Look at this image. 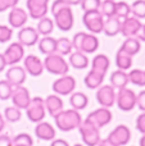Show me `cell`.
Masks as SVG:
<instances>
[{"mask_svg": "<svg viewBox=\"0 0 145 146\" xmlns=\"http://www.w3.org/2000/svg\"><path fill=\"white\" fill-rule=\"evenodd\" d=\"M67 1L66 0H54L53 1V4H51V7H50V12H51V14H55L57 12H59V10L62 9V8H64V7H67Z\"/></svg>", "mask_w": 145, "mask_h": 146, "instance_id": "44", "label": "cell"}, {"mask_svg": "<svg viewBox=\"0 0 145 146\" xmlns=\"http://www.w3.org/2000/svg\"><path fill=\"white\" fill-rule=\"evenodd\" d=\"M18 42L23 46H33L39 42L40 35L33 27H22L18 31Z\"/></svg>", "mask_w": 145, "mask_h": 146, "instance_id": "18", "label": "cell"}, {"mask_svg": "<svg viewBox=\"0 0 145 146\" xmlns=\"http://www.w3.org/2000/svg\"><path fill=\"white\" fill-rule=\"evenodd\" d=\"M102 0H81V5L84 12H91V10H99Z\"/></svg>", "mask_w": 145, "mask_h": 146, "instance_id": "41", "label": "cell"}, {"mask_svg": "<svg viewBox=\"0 0 145 146\" xmlns=\"http://www.w3.org/2000/svg\"><path fill=\"white\" fill-rule=\"evenodd\" d=\"M53 91L59 96H67L71 95L72 92L76 88V80H74L72 76L64 74L61 76L58 80H55L51 85Z\"/></svg>", "mask_w": 145, "mask_h": 146, "instance_id": "9", "label": "cell"}, {"mask_svg": "<svg viewBox=\"0 0 145 146\" xmlns=\"http://www.w3.org/2000/svg\"><path fill=\"white\" fill-rule=\"evenodd\" d=\"M139 144H140V146H145V135H143V136H141L140 142H139Z\"/></svg>", "mask_w": 145, "mask_h": 146, "instance_id": "54", "label": "cell"}, {"mask_svg": "<svg viewBox=\"0 0 145 146\" xmlns=\"http://www.w3.org/2000/svg\"><path fill=\"white\" fill-rule=\"evenodd\" d=\"M73 50L72 46V41L67 37H61L57 40V54L64 56V55H69Z\"/></svg>", "mask_w": 145, "mask_h": 146, "instance_id": "33", "label": "cell"}, {"mask_svg": "<svg viewBox=\"0 0 145 146\" xmlns=\"http://www.w3.org/2000/svg\"><path fill=\"white\" fill-rule=\"evenodd\" d=\"M5 67H7V60H5V58H4V54L0 53V73L4 71Z\"/></svg>", "mask_w": 145, "mask_h": 146, "instance_id": "49", "label": "cell"}, {"mask_svg": "<svg viewBox=\"0 0 145 146\" xmlns=\"http://www.w3.org/2000/svg\"><path fill=\"white\" fill-rule=\"evenodd\" d=\"M27 19H28V13L25 9L18 7L12 8L9 14H8V22H9L12 28H22L27 23Z\"/></svg>", "mask_w": 145, "mask_h": 146, "instance_id": "19", "label": "cell"}, {"mask_svg": "<svg viewBox=\"0 0 145 146\" xmlns=\"http://www.w3.org/2000/svg\"><path fill=\"white\" fill-rule=\"evenodd\" d=\"M14 146H21V145H14Z\"/></svg>", "mask_w": 145, "mask_h": 146, "instance_id": "56", "label": "cell"}, {"mask_svg": "<svg viewBox=\"0 0 145 146\" xmlns=\"http://www.w3.org/2000/svg\"><path fill=\"white\" fill-rule=\"evenodd\" d=\"M78 131L82 141L86 146H98L102 140L100 139V129L90 122H87L86 119L78 126Z\"/></svg>", "mask_w": 145, "mask_h": 146, "instance_id": "5", "label": "cell"}, {"mask_svg": "<svg viewBox=\"0 0 145 146\" xmlns=\"http://www.w3.org/2000/svg\"><path fill=\"white\" fill-rule=\"evenodd\" d=\"M136 129H138L140 133L145 135V111L140 114V115H138V118H136Z\"/></svg>", "mask_w": 145, "mask_h": 146, "instance_id": "45", "label": "cell"}, {"mask_svg": "<svg viewBox=\"0 0 145 146\" xmlns=\"http://www.w3.org/2000/svg\"><path fill=\"white\" fill-rule=\"evenodd\" d=\"M19 0H0V12H5L8 9L17 7Z\"/></svg>", "mask_w": 145, "mask_h": 146, "instance_id": "43", "label": "cell"}, {"mask_svg": "<svg viewBox=\"0 0 145 146\" xmlns=\"http://www.w3.org/2000/svg\"><path fill=\"white\" fill-rule=\"evenodd\" d=\"M10 99L13 101V105L22 110V109L27 108L32 98L30 95V91L22 85V86H13Z\"/></svg>", "mask_w": 145, "mask_h": 146, "instance_id": "13", "label": "cell"}, {"mask_svg": "<svg viewBox=\"0 0 145 146\" xmlns=\"http://www.w3.org/2000/svg\"><path fill=\"white\" fill-rule=\"evenodd\" d=\"M68 63L71 64V67H73L74 69H85L89 66V58L86 54H84L82 51H72L69 54V60Z\"/></svg>", "mask_w": 145, "mask_h": 146, "instance_id": "24", "label": "cell"}, {"mask_svg": "<svg viewBox=\"0 0 145 146\" xmlns=\"http://www.w3.org/2000/svg\"><path fill=\"white\" fill-rule=\"evenodd\" d=\"M116 88L112 85H102L96 91V100L103 108H110L116 103Z\"/></svg>", "mask_w": 145, "mask_h": 146, "instance_id": "11", "label": "cell"}, {"mask_svg": "<svg viewBox=\"0 0 145 146\" xmlns=\"http://www.w3.org/2000/svg\"><path fill=\"white\" fill-rule=\"evenodd\" d=\"M116 66H117L118 69L127 71V69H130L131 66H132V56L123 53V51H121V50H118L117 54H116Z\"/></svg>", "mask_w": 145, "mask_h": 146, "instance_id": "32", "label": "cell"}, {"mask_svg": "<svg viewBox=\"0 0 145 146\" xmlns=\"http://www.w3.org/2000/svg\"><path fill=\"white\" fill-rule=\"evenodd\" d=\"M37 45H39L40 53H43L44 55H50V54L57 53V38H54V37L44 36L43 38L39 40Z\"/></svg>", "mask_w": 145, "mask_h": 146, "instance_id": "26", "label": "cell"}, {"mask_svg": "<svg viewBox=\"0 0 145 146\" xmlns=\"http://www.w3.org/2000/svg\"><path fill=\"white\" fill-rule=\"evenodd\" d=\"M35 135L40 140L44 141H51L55 139V128L48 122H39L35 127Z\"/></svg>", "mask_w": 145, "mask_h": 146, "instance_id": "22", "label": "cell"}, {"mask_svg": "<svg viewBox=\"0 0 145 146\" xmlns=\"http://www.w3.org/2000/svg\"><path fill=\"white\" fill-rule=\"evenodd\" d=\"M128 73H126V71H122V69H117L110 74V85L113 86L117 90H121V88L127 87L128 85Z\"/></svg>", "mask_w": 145, "mask_h": 146, "instance_id": "25", "label": "cell"}, {"mask_svg": "<svg viewBox=\"0 0 145 146\" xmlns=\"http://www.w3.org/2000/svg\"><path fill=\"white\" fill-rule=\"evenodd\" d=\"M45 109L51 117H55L61 113L62 110L64 109V104H63V100L59 95H49L48 98L45 99Z\"/></svg>", "mask_w": 145, "mask_h": 146, "instance_id": "21", "label": "cell"}, {"mask_svg": "<svg viewBox=\"0 0 145 146\" xmlns=\"http://www.w3.org/2000/svg\"><path fill=\"white\" fill-rule=\"evenodd\" d=\"M69 104L74 110H82L89 105V98L84 92H72L69 95Z\"/></svg>", "mask_w": 145, "mask_h": 146, "instance_id": "30", "label": "cell"}, {"mask_svg": "<svg viewBox=\"0 0 145 146\" xmlns=\"http://www.w3.org/2000/svg\"><path fill=\"white\" fill-rule=\"evenodd\" d=\"M99 12L102 13L103 17H113L116 12V1L114 0H103L100 4Z\"/></svg>", "mask_w": 145, "mask_h": 146, "instance_id": "36", "label": "cell"}, {"mask_svg": "<svg viewBox=\"0 0 145 146\" xmlns=\"http://www.w3.org/2000/svg\"><path fill=\"white\" fill-rule=\"evenodd\" d=\"M67 4L71 7V5H78L80 3H81V0H66Z\"/></svg>", "mask_w": 145, "mask_h": 146, "instance_id": "53", "label": "cell"}, {"mask_svg": "<svg viewBox=\"0 0 145 146\" xmlns=\"http://www.w3.org/2000/svg\"><path fill=\"white\" fill-rule=\"evenodd\" d=\"M5 127V118L4 115H1V113H0V133H1V131L4 129Z\"/></svg>", "mask_w": 145, "mask_h": 146, "instance_id": "52", "label": "cell"}, {"mask_svg": "<svg viewBox=\"0 0 145 146\" xmlns=\"http://www.w3.org/2000/svg\"><path fill=\"white\" fill-rule=\"evenodd\" d=\"M140 49H141V41L138 37H127L123 41L122 45H121L120 50L128 54V55L134 56L140 51Z\"/></svg>", "mask_w": 145, "mask_h": 146, "instance_id": "28", "label": "cell"}, {"mask_svg": "<svg viewBox=\"0 0 145 146\" xmlns=\"http://www.w3.org/2000/svg\"><path fill=\"white\" fill-rule=\"evenodd\" d=\"M54 121H55V126L61 131L69 132L78 128V126L82 123V117L78 110H74V109H66L64 110L63 109L58 115L54 117Z\"/></svg>", "mask_w": 145, "mask_h": 146, "instance_id": "1", "label": "cell"}, {"mask_svg": "<svg viewBox=\"0 0 145 146\" xmlns=\"http://www.w3.org/2000/svg\"><path fill=\"white\" fill-rule=\"evenodd\" d=\"M82 23L87 28L90 33H102L103 26H104V17L99 10H91V12H84Z\"/></svg>", "mask_w": 145, "mask_h": 146, "instance_id": "6", "label": "cell"}, {"mask_svg": "<svg viewBox=\"0 0 145 146\" xmlns=\"http://www.w3.org/2000/svg\"><path fill=\"white\" fill-rule=\"evenodd\" d=\"M26 115L32 123H39V122L44 121L46 115V109H45V101L40 96H35L31 99L28 106L26 108Z\"/></svg>", "mask_w": 145, "mask_h": 146, "instance_id": "4", "label": "cell"}, {"mask_svg": "<svg viewBox=\"0 0 145 146\" xmlns=\"http://www.w3.org/2000/svg\"><path fill=\"white\" fill-rule=\"evenodd\" d=\"M136 37L139 38L140 41H145V25H143V27H141V31H140V33H139Z\"/></svg>", "mask_w": 145, "mask_h": 146, "instance_id": "51", "label": "cell"}, {"mask_svg": "<svg viewBox=\"0 0 145 146\" xmlns=\"http://www.w3.org/2000/svg\"><path fill=\"white\" fill-rule=\"evenodd\" d=\"M110 142H113L117 146H125L131 140V131L125 124H118L114 129H112L109 136L107 137Z\"/></svg>", "mask_w": 145, "mask_h": 146, "instance_id": "14", "label": "cell"}, {"mask_svg": "<svg viewBox=\"0 0 145 146\" xmlns=\"http://www.w3.org/2000/svg\"><path fill=\"white\" fill-rule=\"evenodd\" d=\"M26 5H27L28 15L32 19H41L48 14L49 0H27Z\"/></svg>", "mask_w": 145, "mask_h": 146, "instance_id": "15", "label": "cell"}, {"mask_svg": "<svg viewBox=\"0 0 145 146\" xmlns=\"http://www.w3.org/2000/svg\"><path fill=\"white\" fill-rule=\"evenodd\" d=\"M104 77L105 76L102 74V73L94 71V69H90V72L85 76L84 82H85V85H86V87L94 90V88H99L100 86L103 85V82H104Z\"/></svg>", "mask_w": 145, "mask_h": 146, "instance_id": "29", "label": "cell"}, {"mask_svg": "<svg viewBox=\"0 0 145 146\" xmlns=\"http://www.w3.org/2000/svg\"><path fill=\"white\" fill-rule=\"evenodd\" d=\"M13 145L21 146H33V140L28 133H18L13 139Z\"/></svg>", "mask_w": 145, "mask_h": 146, "instance_id": "40", "label": "cell"}, {"mask_svg": "<svg viewBox=\"0 0 145 146\" xmlns=\"http://www.w3.org/2000/svg\"><path fill=\"white\" fill-rule=\"evenodd\" d=\"M44 68L46 69L49 73L55 76H64L68 74L69 71V64L66 62V59L59 54H50L46 55V58L44 59Z\"/></svg>", "mask_w": 145, "mask_h": 146, "instance_id": "3", "label": "cell"}, {"mask_svg": "<svg viewBox=\"0 0 145 146\" xmlns=\"http://www.w3.org/2000/svg\"><path fill=\"white\" fill-rule=\"evenodd\" d=\"M13 35V28L8 27V26L0 25V44H5L10 41Z\"/></svg>", "mask_w": 145, "mask_h": 146, "instance_id": "42", "label": "cell"}, {"mask_svg": "<svg viewBox=\"0 0 145 146\" xmlns=\"http://www.w3.org/2000/svg\"><path fill=\"white\" fill-rule=\"evenodd\" d=\"M0 146H14L13 145V139L8 135H0Z\"/></svg>", "mask_w": 145, "mask_h": 146, "instance_id": "47", "label": "cell"}, {"mask_svg": "<svg viewBox=\"0 0 145 146\" xmlns=\"http://www.w3.org/2000/svg\"><path fill=\"white\" fill-rule=\"evenodd\" d=\"M50 146H69V144L63 139H54L51 140Z\"/></svg>", "mask_w": 145, "mask_h": 146, "instance_id": "48", "label": "cell"}, {"mask_svg": "<svg viewBox=\"0 0 145 146\" xmlns=\"http://www.w3.org/2000/svg\"><path fill=\"white\" fill-rule=\"evenodd\" d=\"M54 17V23L55 26L63 32H68L72 30L74 23V17H73V12H72L71 7L67 5V7L62 8L59 12H57Z\"/></svg>", "mask_w": 145, "mask_h": 146, "instance_id": "7", "label": "cell"}, {"mask_svg": "<svg viewBox=\"0 0 145 146\" xmlns=\"http://www.w3.org/2000/svg\"><path fill=\"white\" fill-rule=\"evenodd\" d=\"M73 146H84V145H81V144H76V145H73Z\"/></svg>", "mask_w": 145, "mask_h": 146, "instance_id": "55", "label": "cell"}, {"mask_svg": "<svg viewBox=\"0 0 145 146\" xmlns=\"http://www.w3.org/2000/svg\"><path fill=\"white\" fill-rule=\"evenodd\" d=\"M109 66H110V60L105 54H98V55L94 56V59L91 62V69L102 73L104 76L107 74Z\"/></svg>", "mask_w": 145, "mask_h": 146, "instance_id": "27", "label": "cell"}, {"mask_svg": "<svg viewBox=\"0 0 145 146\" xmlns=\"http://www.w3.org/2000/svg\"><path fill=\"white\" fill-rule=\"evenodd\" d=\"M121 23H122V19L116 15L113 17H108L104 19V26H103V32L104 35L109 36H116L121 32Z\"/></svg>", "mask_w": 145, "mask_h": 146, "instance_id": "23", "label": "cell"}, {"mask_svg": "<svg viewBox=\"0 0 145 146\" xmlns=\"http://www.w3.org/2000/svg\"><path fill=\"white\" fill-rule=\"evenodd\" d=\"M23 68L25 71L32 77H39L43 74V72L45 71L44 68V62L41 60L39 56L36 55H27L23 59Z\"/></svg>", "mask_w": 145, "mask_h": 146, "instance_id": "17", "label": "cell"}, {"mask_svg": "<svg viewBox=\"0 0 145 146\" xmlns=\"http://www.w3.org/2000/svg\"><path fill=\"white\" fill-rule=\"evenodd\" d=\"M116 104L123 111H131L136 106V94L131 88H121L116 95Z\"/></svg>", "mask_w": 145, "mask_h": 146, "instance_id": "8", "label": "cell"}, {"mask_svg": "<svg viewBox=\"0 0 145 146\" xmlns=\"http://www.w3.org/2000/svg\"><path fill=\"white\" fill-rule=\"evenodd\" d=\"M136 106H138L141 111H145V90L140 91V92L136 95Z\"/></svg>", "mask_w": 145, "mask_h": 146, "instance_id": "46", "label": "cell"}, {"mask_svg": "<svg viewBox=\"0 0 145 146\" xmlns=\"http://www.w3.org/2000/svg\"><path fill=\"white\" fill-rule=\"evenodd\" d=\"M54 26L55 23L53 22V19H50L49 17H43L41 19H39V23H37V32L39 35L41 36H49L54 30Z\"/></svg>", "mask_w": 145, "mask_h": 146, "instance_id": "31", "label": "cell"}, {"mask_svg": "<svg viewBox=\"0 0 145 146\" xmlns=\"http://www.w3.org/2000/svg\"><path fill=\"white\" fill-rule=\"evenodd\" d=\"M130 7H131V14L134 17L139 18V19L145 18V0H135Z\"/></svg>", "mask_w": 145, "mask_h": 146, "instance_id": "37", "label": "cell"}, {"mask_svg": "<svg viewBox=\"0 0 145 146\" xmlns=\"http://www.w3.org/2000/svg\"><path fill=\"white\" fill-rule=\"evenodd\" d=\"M4 118L7 119L8 122H10V123H15V122H18L22 118V111H21V109H18L17 106H14V105L8 106L4 110Z\"/></svg>", "mask_w": 145, "mask_h": 146, "instance_id": "35", "label": "cell"}, {"mask_svg": "<svg viewBox=\"0 0 145 146\" xmlns=\"http://www.w3.org/2000/svg\"><path fill=\"white\" fill-rule=\"evenodd\" d=\"M128 81L132 85L143 87V86H145V71H143V69H132L128 73Z\"/></svg>", "mask_w": 145, "mask_h": 146, "instance_id": "34", "label": "cell"}, {"mask_svg": "<svg viewBox=\"0 0 145 146\" xmlns=\"http://www.w3.org/2000/svg\"><path fill=\"white\" fill-rule=\"evenodd\" d=\"M72 46L84 54H92L99 48V38L94 33L77 32L72 38Z\"/></svg>", "mask_w": 145, "mask_h": 146, "instance_id": "2", "label": "cell"}, {"mask_svg": "<svg viewBox=\"0 0 145 146\" xmlns=\"http://www.w3.org/2000/svg\"><path fill=\"white\" fill-rule=\"evenodd\" d=\"M5 76H7V81L12 86H22L27 77V72L21 66H10Z\"/></svg>", "mask_w": 145, "mask_h": 146, "instance_id": "20", "label": "cell"}, {"mask_svg": "<svg viewBox=\"0 0 145 146\" xmlns=\"http://www.w3.org/2000/svg\"><path fill=\"white\" fill-rule=\"evenodd\" d=\"M86 121L90 122L91 124H94L98 128L107 126L112 121V111L109 110V108H98L95 110H92L91 113H89V115L86 117Z\"/></svg>", "mask_w": 145, "mask_h": 146, "instance_id": "10", "label": "cell"}, {"mask_svg": "<svg viewBox=\"0 0 145 146\" xmlns=\"http://www.w3.org/2000/svg\"><path fill=\"white\" fill-rule=\"evenodd\" d=\"M143 23L140 22V19L136 17H127L125 19H122L121 23V32L125 37H136L140 33Z\"/></svg>", "mask_w": 145, "mask_h": 146, "instance_id": "16", "label": "cell"}, {"mask_svg": "<svg viewBox=\"0 0 145 146\" xmlns=\"http://www.w3.org/2000/svg\"><path fill=\"white\" fill-rule=\"evenodd\" d=\"M3 54H4V58L7 60V66H15L25 58V46L18 41L12 42Z\"/></svg>", "mask_w": 145, "mask_h": 146, "instance_id": "12", "label": "cell"}, {"mask_svg": "<svg viewBox=\"0 0 145 146\" xmlns=\"http://www.w3.org/2000/svg\"><path fill=\"white\" fill-rule=\"evenodd\" d=\"M131 14V7L127 4L126 1H118L116 3V12L114 15L121 19H125V18L130 17Z\"/></svg>", "mask_w": 145, "mask_h": 146, "instance_id": "38", "label": "cell"}, {"mask_svg": "<svg viewBox=\"0 0 145 146\" xmlns=\"http://www.w3.org/2000/svg\"><path fill=\"white\" fill-rule=\"evenodd\" d=\"M98 146H117V145H114L113 142H110L108 139H104V140H100V142L98 144Z\"/></svg>", "mask_w": 145, "mask_h": 146, "instance_id": "50", "label": "cell"}, {"mask_svg": "<svg viewBox=\"0 0 145 146\" xmlns=\"http://www.w3.org/2000/svg\"><path fill=\"white\" fill-rule=\"evenodd\" d=\"M13 86L7 80L0 81V100H8L12 96Z\"/></svg>", "mask_w": 145, "mask_h": 146, "instance_id": "39", "label": "cell"}]
</instances>
